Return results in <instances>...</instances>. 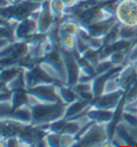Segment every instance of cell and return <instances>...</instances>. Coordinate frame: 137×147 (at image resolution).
Instances as JSON below:
<instances>
[{"mask_svg": "<svg viewBox=\"0 0 137 147\" xmlns=\"http://www.w3.org/2000/svg\"><path fill=\"white\" fill-rule=\"evenodd\" d=\"M92 1H106V0H92Z\"/></svg>", "mask_w": 137, "mask_h": 147, "instance_id": "cell-29", "label": "cell"}, {"mask_svg": "<svg viewBox=\"0 0 137 147\" xmlns=\"http://www.w3.org/2000/svg\"><path fill=\"white\" fill-rule=\"evenodd\" d=\"M59 39H60L61 49H64L70 52L75 51V46H76V37L75 36L62 32L59 30Z\"/></svg>", "mask_w": 137, "mask_h": 147, "instance_id": "cell-17", "label": "cell"}, {"mask_svg": "<svg viewBox=\"0 0 137 147\" xmlns=\"http://www.w3.org/2000/svg\"><path fill=\"white\" fill-rule=\"evenodd\" d=\"M109 141L107 125H100L94 121L85 126L76 135V143L74 146H99Z\"/></svg>", "mask_w": 137, "mask_h": 147, "instance_id": "cell-2", "label": "cell"}, {"mask_svg": "<svg viewBox=\"0 0 137 147\" xmlns=\"http://www.w3.org/2000/svg\"><path fill=\"white\" fill-rule=\"evenodd\" d=\"M29 1H33V2H44V1H47V0H29Z\"/></svg>", "mask_w": 137, "mask_h": 147, "instance_id": "cell-26", "label": "cell"}, {"mask_svg": "<svg viewBox=\"0 0 137 147\" xmlns=\"http://www.w3.org/2000/svg\"><path fill=\"white\" fill-rule=\"evenodd\" d=\"M113 115H115V111L94 109V107H90L88 112L89 119L100 125H108L113 120Z\"/></svg>", "mask_w": 137, "mask_h": 147, "instance_id": "cell-14", "label": "cell"}, {"mask_svg": "<svg viewBox=\"0 0 137 147\" xmlns=\"http://www.w3.org/2000/svg\"><path fill=\"white\" fill-rule=\"evenodd\" d=\"M85 58L86 60H88L91 65L95 68L97 65V63L101 61V57H100V49H90L89 47L85 53L81 55Z\"/></svg>", "mask_w": 137, "mask_h": 147, "instance_id": "cell-21", "label": "cell"}, {"mask_svg": "<svg viewBox=\"0 0 137 147\" xmlns=\"http://www.w3.org/2000/svg\"><path fill=\"white\" fill-rule=\"evenodd\" d=\"M60 52L62 54V57L65 63L66 69V85L70 87L75 86L78 83L79 76H81V67L77 60V56L75 52H70L64 49H60Z\"/></svg>", "mask_w": 137, "mask_h": 147, "instance_id": "cell-6", "label": "cell"}, {"mask_svg": "<svg viewBox=\"0 0 137 147\" xmlns=\"http://www.w3.org/2000/svg\"><path fill=\"white\" fill-rule=\"evenodd\" d=\"M39 65L55 82L66 85V69L60 49H52L41 59Z\"/></svg>", "mask_w": 137, "mask_h": 147, "instance_id": "cell-3", "label": "cell"}, {"mask_svg": "<svg viewBox=\"0 0 137 147\" xmlns=\"http://www.w3.org/2000/svg\"><path fill=\"white\" fill-rule=\"evenodd\" d=\"M120 89L126 90L137 81V68L134 62H130V65H125L117 75Z\"/></svg>", "mask_w": 137, "mask_h": 147, "instance_id": "cell-11", "label": "cell"}, {"mask_svg": "<svg viewBox=\"0 0 137 147\" xmlns=\"http://www.w3.org/2000/svg\"><path fill=\"white\" fill-rule=\"evenodd\" d=\"M129 54L130 52L128 51H118V52H115L111 55H109L107 58L113 62L115 67H118V65H122L125 61L129 60Z\"/></svg>", "mask_w": 137, "mask_h": 147, "instance_id": "cell-20", "label": "cell"}, {"mask_svg": "<svg viewBox=\"0 0 137 147\" xmlns=\"http://www.w3.org/2000/svg\"><path fill=\"white\" fill-rule=\"evenodd\" d=\"M3 119H12L25 126H32V110L29 104L13 109L12 112Z\"/></svg>", "mask_w": 137, "mask_h": 147, "instance_id": "cell-12", "label": "cell"}, {"mask_svg": "<svg viewBox=\"0 0 137 147\" xmlns=\"http://www.w3.org/2000/svg\"><path fill=\"white\" fill-rule=\"evenodd\" d=\"M55 20L56 18L52 15L50 10V0L42 2L38 17V32L46 34L49 29L55 25Z\"/></svg>", "mask_w": 137, "mask_h": 147, "instance_id": "cell-10", "label": "cell"}, {"mask_svg": "<svg viewBox=\"0 0 137 147\" xmlns=\"http://www.w3.org/2000/svg\"><path fill=\"white\" fill-rule=\"evenodd\" d=\"M45 146L59 147L61 142V134L55 132H45L44 135Z\"/></svg>", "mask_w": 137, "mask_h": 147, "instance_id": "cell-22", "label": "cell"}, {"mask_svg": "<svg viewBox=\"0 0 137 147\" xmlns=\"http://www.w3.org/2000/svg\"><path fill=\"white\" fill-rule=\"evenodd\" d=\"M133 105H136V106H137V101H136L135 103H133Z\"/></svg>", "mask_w": 137, "mask_h": 147, "instance_id": "cell-30", "label": "cell"}, {"mask_svg": "<svg viewBox=\"0 0 137 147\" xmlns=\"http://www.w3.org/2000/svg\"><path fill=\"white\" fill-rule=\"evenodd\" d=\"M57 91H58V94L60 97L61 101L65 103L66 105L71 104L72 102L76 101L77 99L79 98L76 91L73 89V87H70L65 84H61L60 83L59 85H57Z\"/></svg>", "mask_w": 137, "mask_h": 147, "instance_id": "cell-15", "label": "cell"}, {"mask_svg": "<svg viewBox=\"0 0 137 147\" xmlns=\"http://www.w3.org/2000/svg\"><path fill=\"white\" fill-rule=\"evenodd\" d=\"M29 105L33 103H56L60 102L61 99L57 91V85L55 83H47V84H40L29 88Z\"/></svg>", "mask_w": 137, "mask_h": 147, "instance_id": "cell-4", "label": "cell"}, {"mask_svg": "<svg viewBox=\"0 0 137 147\" xmlns=\"http://www.w3.org/2000/svg\"><path fill=\"white\" fill-rule=\"evenodd\" d=\"M118 21L115 15L109 16L108 18H105L103 21L97 22L93 24L89 25H81V29H84L86 32L89 33L90 36L94 38H99V39H103V38L109 32V30L113 28L115 25L117 24Z\"/></svg>", "mask_w": 137, "mask_h": 147, "instance_id": "cell-8", "label": "cell"}, {"mask_svg": "<svg viewBox=\"0 0 137 147\" xmlns=\"http://www.w3.org/2000/svg\"><path fill=\"white\" fill-rule=\"evenodd\" d=\"M81 29V24L75 18L74 20H66V21L62 22L59 25V30L60 31L68 33V34H72V36H75V37L78 36Z\"/></svg>", "mask_w": 137, "mask_h": 147, "instance_id": "cell-16", "label": "cell"}, {"mask_svg": "<svg viewBox=\"0 0 137 147\" xmlns=\"http://www.w3.org/2000/svg\"><path fill=\"white\" fill-rule=\"evenodd\" d=\"M63 1H64V3L66 4L68 8H71L73 5H75L79 0H63Z\"/></svg>", "mask_w": 137, "mask_h": 147, "instance_id": "cell-25", "label": "cell"}, {"mask_svg": "<svg viewBox=\"0 0 137 147\" xmlns=\"http://www.w3.org/2000/svg\"><path fill=\"white\" fill-rule=\"evenodd\" d=\"M115 16L120 25L137 27V0H119Z\"/></svg>", "mask_w": 137, "mask_h": 147, "instance_id": "cell-5", "label": "cell"}, {"mask_svg": "<svg viewBox=\"0 0 137 147\" xmlns=\"http://www.w3.org/2000/svg\"><path fill=\"white\" fill-rule=\"evenodd\" d=\"M21 1H24V0H15V3H19Z\"/></svg>", "mask_w": 137, "mask_h": 147, "instance_id": "cell-27", "label": "cell"}, {"mask_svg": "<svg viewBox=\"0 0 137 147\" xmlns=\"http://www.w3.org/2000/svg\"><path fill=\"white\" fill-rule=\"evenodd\" d=\"M38 33V20L29 16L23 21L17 22L14 28L15 41H26L29 40L33 34Z\"/></svg>", "mask_w": 137, "mask_h": 147, "instance_id": "cell-9", "label": "cell"}, {"mask_svg": "<svg viewBox=\"0 0 137 147\" xmlns=\"http://www.w3.org/2000/svg\"><path fill=\"white\" fill-rule=\"evenodd\" d=\"M30 106L32 110V127L49 125L63 118L66 110V104L62 101L56 103L36 102Z\"/></svg>", "mask_w": 137, "mask_h": 147, "instance_id": "cell-1", "label": "cell"}, {"mask_svg": "<svg viewBox=\"0 0 137 147\" xmlns=\"http://www.w3.org/2000/svg\"><path fill=\"white\" fill-rule=\"evenodd\" d=\"M76 143V136L72 134H68V133H63L61 134V142L60 146L66 147V146H74Z\"/></svg>", "mask_w": 137, "mask_h": 147, "instance_id": "cell-24", "label": "cell"}, {"mask_svg": "<svg viewBox=\"0 0 137 147\" xmlns=\"http://www.w3.org/2000/svg\"><path fill=\"white\" fill-rule=\"evenodd\" d=\"M121 123H123L124 125L129 127H132V128H137V115L123 111Z\"/></svg>", "mask_w": 137, "mask_h": 147, "instance_id": "cell-23", "label": "cell"}, {"mask_svg": "<svg viewBox=\"0 0 137 147\" xmlns=\"http://www.w3.org/2000/svg\"><path fill=\"white\" fill-rule=\"evenodd\" d=\"M66 4L63 0H50V10L56 20H61L66 14Z\"/></svg>", "mask_w": 137, "mask_h": 147, "instance_id": "cell-18", "label": "cell"}, {"mask_svg": "<svg viewBox=\"0 0 137 147\" xmlns=\"http://www.w3.org/2000/svg\"><path fill=\"white\" fill-rule=\"evenodd\" d=\"M23 69L18 67V65H9V67H4L1 70V82L2 84H7L12 78H14Z\"/></svg>", "mask_w": 137, "mask_h": 147, "instance_id": "cell-19", "label": "cell"}, {"mask_svg": "<svg viewBox=\"0 0 137 147\" xmlns=\"http://www.w3.org/2000/svg\"><path fill=\"white\" fill-rule=\"evenodd\" d=\"M124 90H116L111 92H104L99 97H95L91 101V107L103 109V110L116 111L124 97Z\"/></svg>", "mask_w": 137, "mask_h": 147, "instance_id": "cell-7", "label": "cell"}, {"mask_svg": "<svg viewBox=\"0 0 137 147\" xmlns=\"http://www.w3.org/2000/svg\"><path fill=\"white\" fill-rule=\"evenodd\" d=\"M9 1H10V2H11V3H15V0H9Z\"/></svg>", "mask_w": 137, "mask_h": 147, "instance_id": "cell-28", "label": "cell"}, {"mask_svg": "<svg viewBox=\"0 0 137 147\" xmlns=\"http://www.w3.org/2000/svg\"><path fill=\"white\" fill-rule=\"evenodd\" d=\"M91 106V102L85 99L78 98L76 101L72 102L71 104L66 105V110H65L64 118L65 119H73L74 117H76L77 115L84 113L86 111L90 109Z\"/></svg>", "mask_w": 137, "mask_h": 147, "instance_id": "cell-13", "label": "cell"}]
</instances>
